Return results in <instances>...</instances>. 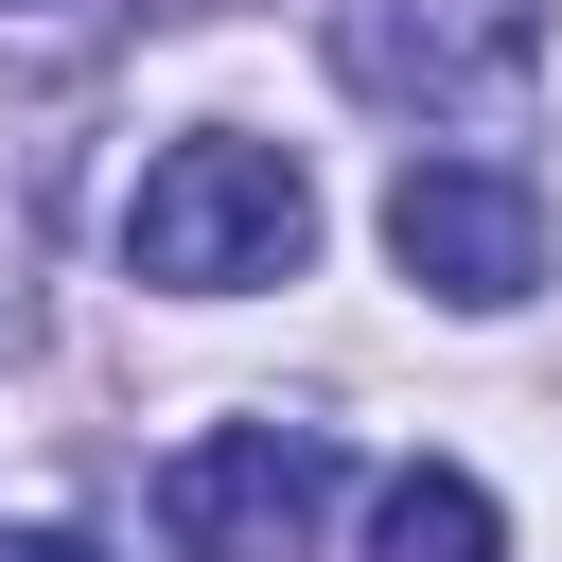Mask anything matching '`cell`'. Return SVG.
<instances>
[{
    "mask_svg": "<svg viewBox=\"0 0 562 562\" xmlns=\"http://www.w3.org/2000/svg\"><path fill=\"white\" fill-rule=\"evenodd\" d=\"M123 263L158 299H246V281H299L316 263V176L281 140H176L123 211Z\"/></svg>",
    "mask_w": 562,
    "mask_h": 562,
    "instance_id": "1",
    "label": "cell"
},
{
    "mask_svg": "<svg viewBox=\"0 0 562 562\" xmlns=\"http://www.w3.org/2000/svg\"><path fill=\"white\" fill-rule=\"evenodd\" d=\"M527 53H544V0H351L334 18V70L369 105H422V123H509Z\"/></svg>",
    "mask_w": 562,
    "mask_h": 562,
    "instance_id": "2",
    "label": "cell"
},
{
    "mask_svg": "<svg viewBox=\"0 0 562 562\" xmlns=\"http://www.w3.org/2000/svg\"><path fill=\"white\" fill-rule=\"evenodd\" d=\"M316 509H334V439L316 422H211L158 474V544L176 562H299Z\"/></svg>",
    "mask_w": 562,
    "mask_h": 562,
    "instance_id": "3",
    "label": "cell"
},
{
    "mask_svg": "<svg viewBox=\"0 0 562 562\" xmlns=\"http://www.w3.org/2000/svg\"><path fill=\"white\" fill-rule=\"evenodd\" d=\"M386 263L422 299H457V316H509L544 281V193L509 158H404L386 176Z\"/></svg>",
    "mask_w": 562,
    "mask_h": 562,
    "instance_id": "4",
    "label": "cell"
},
{
    "mask_svg": "<svg viewBox=\"0 0 562 562\" xmlns=\"http://www.w3.org/2000/svg\"><path fill=\"white\" fill-rule=\"evenodd\" d=\"M369 562H509V509L457 474V457H404L369 492Z\"/></svg>",
    "mask_w": 562,
    "mask_h": 562,
    "instance_id": "5",
    "label": "cell"
},
{
    "mask_svg": "<svg viewBox=\"0 0 562 562\" xmlns=\"http://www.w3.org/2000/svg\"><path fill=\"white\" fill-rule=\"evenodd\" d=\"M0 562H105V544H70V527H18V544H0Z\"/></svg>",
    "mask_w": 562,
    "mask_h": 562,
    "instance_id": "6",
    "label": "cell"
}]
</instances>
